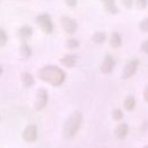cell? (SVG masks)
<instances>
[{
	"label": "cell",
	"mask_w": 148,
	"mask_h": 148,
	"mask_svg": "<svg viewBox=\"0 0 148 148\" xmlns=\"http://www.w3.org/2000/svg\"><path fill=\"white\" fill-rule=\"evenodd\" d=\"M112 116H113L114 120H120L123 118V112H121L120 109H114L113 112H112Z\"/></svg>",
	"instance_id": "21"
},
{
	"label": "cell",
	"mask_w": 148,
	"mask_h": 148,
	"mask_svg": "<svg viewBox=\"0 0 148 148\" xmlns=\"http://www.w3.org/2000/svg\"><path fill=\"white\" fill-rule=\"evenodd\" d=\"M20 53H21V56L23 58H29L31 56V49H30V46L27 43H23L20 46Z\"/></svg>",
	"instance_id": "17"
},
{
	"label": "cell",
	"mask_w": 148,
	"mask_h": 148,
	"mask_svg": "<svg viewBox=\"0 0 148 148\" xmlns=\"http://www.w3.org/2000/svg\"><path fill=\"white\" fill-rule=\"evenodd\" d=\"M47 103V91L43 88L38 89L36 94V102H35V109L36 110H42Z\"/></svg>",
	"instance_id": "4"
},
{
	"label": "cell",
	"mask_w": 148,
	"mask_h": 148,
	"mask_svg": "<svg viewBox=\"0 0 148 148\" xmlns=\"http://www.w3.org/2000/svg\"><path fill=\"white\" fill-rule=\"evenodd\" d=\"M134 106H135V98H134L133 96L126 97L125 101H124V108H125L126 110L131 111V110L134 109Z\"/></svg>",
	"instance_id": "16"
},
{
	"label": "cell",
	"mask_w": 148,
	"mask_h": 148,
	"mask_svg": "<svg viewBox=\"0 0 148 148\" xmlns=\"http://www.w3.org/2000/svg\"><path fill=\"white\" fill-rule=\"evenodd\" d=\"M147 3H148L147 0H136V7H138L139 9L146 8V7H147Z\"/></svg>",
	"instance_id": "22"
},
{
	"label": "cell",
	"mask_w": 148,
	"mask_h": 148,
	"mask_svg": "<svg viewBox=\"0 0 148 148\" xmlns=\"http://www.w3.org/2000/svg\"><path fill=\"white\" fill-rule=\"evenodd\" d=\"M143 97H145V101L148 103V87L146 88V90H145V92H143Z\"/></svg>",
	"instance_id": "26"
},
{
	"label": "cell",
	"mask_w": 148,
	"mask_h": 148,
	"mask_svg": "<svg viewBox=\"0 0 148 148\" xmlns=\"http://www.w3.org/2000/svg\"><path fill=\"white\" fill-rule=\"evenodd\" d=\"M105 38H106V35H105V32H103V31H96V32H94V35L91 36V40H92L94 43H96V44H102V43L105 40Z\"/></svg>",
	"instance_id": "15"
},
{
	"label": "cell",
	"mask_w": 148,
	"mask_h": 148,
	"mask_svg": "<svg viewBox=\"0 0 148 148\" xmlns=\"http://www.w3.org/2000/svg\"><path fill=\"white\" fill-rule=\"evenodd\" d=\"M101 1L103 2L104 8H105V10L108 13H110V14H117L119 12V9H118L114 0H101Z\"/></svg>",
	"instance_id": "11"
},
{
	"label": "cell",
	"mask_w": 148,
	"mask_h": 148,
	"mask_svg": "<svg viewBox=\"0 0 148 148\" xmlns=\"http://www.w3.org/2000/svg\"><path fill=\"white\" fill-rule=\"evenodd\" d=\"M123 3L126 8H131V6L133 3V0H123Z\"/></svg>",
	"instance_id": "25"
},
{
	"label": "cell",
	"mask_w": 148,
	"mask_h": 148,
	"mask_svg": "<svg viewBox=\"0 0 148 148\" xmlns=\"http://www.w3.org/2000/svg\"><path fill=\"white\" fill-rule=\"evenodd\" d=\"M36 22L45 34H51L53 30L52 20L47 14H40L36 17Z\"/></svg>",
	"instance_id": "3"
},
{
	"label": "cell",
	"mask_w": 148,
	"mask_h": 148,
	"mask_svg": "<svg viewBox=\"0 0 148 148\" xmlns=\"http://www.w3.org/2000/svg\"><path fill=\"white\" fill-rule=\"evenodd\" d=\"M139 66V60L138 59H132L130 60L126 66L124 67V72H123V79H130L132 75H134V73L136 72Z\"/></svg>",
	"instance_id": "6"
},
{
	"label": "cell",
	"mask_w": 148,
	"mask_h": 148,
	"mask_svg": "<svg viewBox=\"0 0 148 148\" xmlns=\"http://www.w3.org/2000/svg\"><path fill=\"white\" fill-rule=\"evenodd\" d=\"M65 2L68 7H75L77 3V0H65Z\"/></svg>",
	"instance_id": "24"
},
{
	"label": "cell",
	"mask_w": 148,
	"mask_h": 148,
	"mask_svg": "<svg viewBox=\"0 0 148 148\" xmlns=\"http://www.w3.org/2000/svg\"><path fill=\"white\" fill-rule=\"evenodd\" d=\"M1 73H2V68H1V66H0V75H1Z\"/></svg>",
	"instance_id": "27"
},
{
	"label": "cell",
	"mask_w": 148,
	"mask_h": 148,
	"mask_svg": "<svg viewBox=\"0 0 148 148\" xmlns=\"http://www.w3.org/2000/svg\"><path fill=\"white\" fill-rule=\"evenodd\" d=\"M127 133H128V126H127V124H125V123L119 124V125L116 127V130H114V134H116V136H117L118 139H124V138H126Z\"/></svg>",
	"instance_id": "10"
},
{
	"label": "cell",
	"mask_w": 148,
	"mask_h": 148,
	"mask_svg": "<svg viewBox=\"0 0 148 148\" xmlns=\"http://www.w3.org/2000/svg\"><path fill=\"white\" fill-rule=\"evenodd\" d=\"M110 45L112 47H119L121 45V36L118 32H112L110 37Z\"/></svg>",
	"instance_id": "14"
},
{
	"label": "cell",
	"mask_w": 148,
	"mask_h": 148,
	"mask_svg": "<svg viewBox=\"0 0 148 148\" xmlns=\"http://www.w3.org/2000/svg\"><path fill=\"white\" fill-rule=\"evenodd\" d=\"M22 136H23V139H24L25 141H28V142L35 141V140L37 139V126L34 125V124L28 125V126L24 128V131H23V133H22Z\"/></svg>",
	"instance_id": "7"
},
{
	"label": "cell",
	"mask_w": 148,
	"mask_h": 148,
	"mask_svg": "<svg viewBox=\"0 0 148 148\" xmlns=\"http://www.w3.org/2000/svg\"><path fill=\"white\" fill-rule=\"evenodd\" d=\"M38 75L43 81H46L53 86L61 84L65 79V74L62 73V71H60V68L54 67V66H46L42 68Z\"/></svg>",
	"instance_id": "1"
},
{
	"label": "cell",
	"mask_w": 148,
	"mask_h": 148,
	"mask_svg": "<svg viewBox=\"0 0 148 148\" xmlns=\"http://www.w3.org/2000/svg\"><path fill=\"white\" fill-rule=\"evenodd\" d=\"M21 79H22V83H23V86L27 87V88L31 87V86L34 84V82H35L34 76H32L30 73H22Z\"/></svg>",
	"instance_id": "13"
},
{
	"label": "cell",
	"mask_w": 148,
	"mask_h": 148,
	"mask_svg": "<svg viewBox=\"0 0 148 148\" xmlns=\"http://www.w3.org/2000/svg\"><path fill=\"white\" fill-rule=\"evenodd\" d=\"M141 51L143 53H148V39L145 40L142 44H141Z\"/></svg>",
	"instance_id": "23"
},
{
	"label": "cell",
	"mask_w": 148,
	"mask_h": 148,
	"mask_svg": "<svg viewBox=\"0 0 148 148\" xmlns=\"http://www.w3.org/2000/svg\"><path fill=\"white\" fill-rule=\"evenodd\" d=\"M60 61L65 67H73L76 62V57L73 54H66L60 59Z\"/></svg>",
	"instance_id": "12"
},
{
	"label": "cell",
	"mask_w": 148,
	"mask_h": 148,
	"mask_svg": "<svg viewBox=\"0 0 148 148\" xmlns=\"http://www.w3.org/2000/svg\"><path fill=\"white\" fill-rule=\"evenodd\" d=\"M17 36H18V38L23 43H25L32 36V28L30 25H23V27H21L18 29V31H17Z\"/></svg>",
	"instance_id": "9"
},
{
	"label": "cell",
	"mask_w": 148,
	"mask_h": 148,
	"mask_svg": "<svg viewBox=\"0 0 148 148\" xmlns=\"http://www.w3.org/2000/svg\"><path fill=\"white\" fill-rule=\"evenodd\" d=\"M81 121H82L81 112L74 111L69 116V118L66 120V123H65V126H64V136L67 138V139L73 138L77 133V131H79V128L81 126Z\"/></svg>",
	"instance_id": "2"
},
{
	"label": "cell",
	"mask_w": 148,
	"mask_h": 148,
	"mask_svg": "<svg viewBox=\"0 0 148 148\" xmlns=\"http://www.w3.org/2000/svg\"><path fill=\"white\" fill-rule=\"evenodd\" d=\"M60 22H61L62 29H64L67 34H71V35H72V34H74V32L76 31V29H77L76 22H75L73 18L68 17V16H62L61 20H60Z\"/></svg>",
	"instance_id": "5"
},
{
	"label": "cell",
	"mask_w": 148,
	"mask_h": 148,
	"mask_svg": "<svg viewBox=\"0 0 148 148\" xmlns=\"http://www.w3.org/2000/svg\"><path fill=\"white\" fill-rule=\"evenodd\" d=\"M140 29H141V31H143V32H148V17H146L145 20H142L141 22H140Z\"/></svg>",
	"instance_id": "20"
},
{
	"label": "cell",
	"mask_w": 148,
	"mask_h": 148,
	"mask_svg": "<svg viewBox=\"0 0 148 148\" xmlns=\"http://www.w3.org/2000/svg\"><path fill=\"white\" fill-rule=\"evenodd\" d=\"M113 66H114V60H113V58H112L111 56L106 54V56L104 57V59H103L102 65H101V72L108 74V73H110V72L112 71Z\"/></svg>",
	"instance_id": "8"
},
{
	"label": "cell",
	"mask_w": 148,
	"mask_h": 148,
	"mask_svg": "<svg viewBox=\"0 0 148 148\" xmlns=\"http://www.w3.org/2000/svg\"><path fill=\"white\" fill-rule=\"evenodd\" d=\"M7 43V34L5 31V29H2L0 27V46H5Z\"/></svg>",
	"instance_id": "19"
},
{
	"label": "cell",
	"mask_w": 148,
	"mask_h": 148,
	"mask_svg": "<svg viewBox=\"0 0 148 148\" xmlns=\"http://www.w3.org/2000/svg\"><path fill=\"white\" fill-rule=\"evenodd\" d=\"M66 46H67L69 50H74V49H76V47L79 46V42H77L76 39H74V38H71V39H68V40L66 42Z\"/></svg>",
	"instance_id": "18"
}]
</instances>
